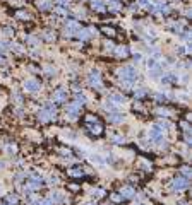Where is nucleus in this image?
Wrapping results in <instances>:
<instances>
[{
    "label": "nucleus",
    "mask_w": 192,
    "mask_h": 205,
    "mask_svg": "<svg viewBox=\"0 0 192 205\" xmlns=\"http://www.w3.org/2000/svg\"><path fill=\"white\" fill-rule=\"evenodd\" d=\"M149 138H151V140H156V142L161 140V138H163V130H161L158 125L153 126V128L149 130Z\"/></svg>",
    "instance_id": "nucleus-7"
},
{
    "label": "nucleus",
    "mask_w": 192,
    "mask_h": 205,
    "mask_svg": "<svg viewBox=\"0 0 192 205\" xmlns=\"http://www.w3.org/2000/svg\"><path fill=\"white\" fill-rule=\"evenodd\" d=\"M108 5H110V9H112V11H120V4H118V2H115V0H108Z\"/></svg>",
    "instance_id": "nucleus-19"
},
{
    "label": "nucleus",
    "mask_w": 192,
    "mask_h": 205,
    "mask_svg": "<svg viewBox=\"0 0 192 205\" xmlns=\"http://www.w3.org/2000/svg\"><path fill=\"white\" fill-rule=\"evenodd\" d=\"M182 174H184V176H189V174H190V171H189V168H182Z\"/></svg>",
    "instance_id": "nucleus-34"
},
{
    "label": "nucleus",
    "mask_w": 192,
    "mask_h": 205,
    "mask_svg": "<svg viewBox=\"0 0 192 205\" xmlns=\"http://www.w3.org/2000/svg\"><path fill=\"white\" fill-rule=\"evenodd\" d=\"M112 142L117 144V145H122V144L125 142V138H123L122 135H115V137H112Z\"/></svg>",
    "instance_id": "nucleus-18"
},
{
    "label": "nucleus",
    "mask_w": 192,
    "mask_h": 205,
    "mask_svg": "<svg viewBox=\"0 0 192 205\" xmlns=\"http://www.w3.org/2000/svg\"><path fill=\"white\" fill-rule=\"evenodd\" d=\"M91 5L94 11H105V0H91Z\"/></svg>",
    "instance_id": "nucleus-14"
},
{
    "label": "nucleus",
    "mask_w": 192,
    "mask_h": 205,
    "mask_svg": "<svg viewBox=\"0 0 192 205\" xmlns=\"http://www.w3.org/2000/svg\"><path fill=\"white\" fill-rule=\"evenodd\" d=\"M57 2H59V4H62V5H64V4H67V2H69V0H57Z\"/></svg>",
    "instance_id": "nucleus-37"
},
{
    "label": "nucleus",
    "mask_w": 192,
    "mask_h": 205,
    "mask_svg": "<svg viewBox=\"0 0 192 205\" xmlns=\"http://www.w3.org/2000/svg\"><path fill=\"white\" fill-rule=\"evenodd\" d=\"M93 163L100 164V166H103V159H100V156H93Z\"/></svg>",
    "instance_id": "nucleus-28"
},
{
    "label": "nucleus",
    "mask_w": 192,
    "mask_h": 205,
    "mask_svg": "<svg viewBox=\"0 0 192 205\" xmlns=\"http://www.w3.org/2000/svg\"><path fill=\"white\" fill-rule=\"evenodd\" d=\"M117 74L123 82H127V84H130V85L137 80V70H136L134 67H130V65H125V67L118 68Z\"/></svg>",
    "instance_id": "nucleus-1"
},
{
    "label": "nucleus",
    "mask_w": 192,
    "mask_h": 205,
    "mask_svg": "<svg viewBox=\"0 0 192 205\" xmlns=\"http://www.w3.org/2000/svg\"><path fill=\"white\" fill-rule=\"evenodd\" d=\"M137 205H142V203H137Z\"/></svg>",
    "instance_id": "nucleus-40"
},
{
    "label": "nucleus",
    "mask_w": 192,
    "mask_h": 205,
    "mask_svg": "<svg viewBox=\"0 0 192 205\" xmlns=\"http://www.w3.org/2000/svg\"><path fill=\"white\" fill-rule=\"evenodd\" d=\"M82 174H84L82 169H72V171H70V176H82Z\"/></svg>",
    "instance_id": "nucleus-23"
},
{
    "label": "nucleus",
    "mask_w": 192,
    "mask_h": 205,
    "mask_svg": "<svg viewBox=\"0 0 192 205\" xmlns=\"http://www.w3.org/2000/svg\"><path fill=\"white\" fill-rule=\"evenodd\" d=\"M105 46H107V50H113V48H115V46H113V43H110V41L105 43Z\"/></svg>",
    "instance_id": "nucleus-35"
},
{
    "label": "nucleus",
    "mask_w": 192,
    "mask_h": 205,
    "mask_svg": "<svg viewBox=\"0 0 192 205\" xmlns=\"http://www.w3.org/2000/svg\"><path fill=\"white\" fill-rule=\"evenodd\" d=\"M103 31H105V33H108V36H113V33H115V31L112 29V27H105Z\"/></svg>",
    "instance_id": "nucleus-33"
},
{
    "label": "nucleus",
    "mask_w": 192,
    "mask_h": 205,
    "mask_svg": "<svg viewBox=\"0 0 192 205\" xmlns=\"http://www.w3.org/2000/svg\"><path fill=\"white\" fill-rule=\"evenodd\" d=\"M0 193H2V190H0Z\"/></svg>",
    "instance_id": "nucleus-41"
},
{
    "label": "nucleus",
    "mask_w": 192,
    "mask_h": 205,
    "mask_svg": "<svg viewBox=\"0 0 192 205\" xmlns=\"http://www.w3.org/2000/svg\"><path fill=\"white\" fill-rule=\"evenodd\" d=\"M88 80H89V84L93 85V87L101 89V77H100V74H98V72H91L89 77H88Z\"/></svg>",
    "instance_id": "nucleus-6"
},
{
    "label": "nucleus",
    "mask_w": 192,
    "mask_h": 205,
    "mask_svg": "<svg viewBox=\"0 0 192 205\" xmlns=\"http://www.w3.org/2000/svg\"><path fill=\"white\" fill-rule=\"evenodd\" d=\"M89 128H91V132H93L94 135H100V133L103 132V126L100 125V121H98L96 125H89Z\"/></svg>",
    "instance_id": "nucleus-17"
},
{
    "label": "nucleus",
    "mask_w": 192,
    "mask_h": 205,
    "mask_svg": "<svg viewBox=\"0 0 192 205\" xmlns=\"http://www.w3.org/2000/svg\"><path fill=\"white\" fill-rule=\"evenodd\" d=\"M38 7L41 9V11H48V9H52V2L50 0H38Z\"/></svg>",
    "instance_id": "nucleus-15"
},
{
    "label": "nucleus",
    "mask_w": 192,
    "mask_h": 205,
    "mask_svg": "<svg viewBox=\"0 0 192 205\" xmlns=\"http://www.w3.org/2000/svg\"><path fill=\"white\" fill-rule=\"evenodd\" d=\"M93 33H96L94 27H89V29H79V31L75 33V36L79 38V39H88V38L93 36Z\"/></svg>",
    "instance_id": "nucleus-10"
},
{
    "label": "nucleus",
    "mask_w": 192,
    "mask_h": 205,
    "mask_svg": "<svg viewBox=\"0 0 192 205\" xmlns=\"http://www.w3.org/2000/svg\"><path fill=\"white\" fill-rule=\"evenodd\" d=\"M103 193H105L103 190H93V195H94V197H101Z\"/></svg>",
    "instance_id": "nucleus-32"
},
{
    "label": "nucleus",
    "mask_w": 192,
    "mask_h": 205,
    "mask_svg": "<svg viewBox=\"0 0 192 205\" xmlns=\"http://www.w3.org/2000/svg\"><path fill=\"white\" fill-rule=\"evenodd\" d=\"M24 89L29 91V92H36V91H40V84H38V80H34V79H27L26 82H24Z\"/></svg>",
    "instance_id": "nucleus-9"
},
{
    "label": "nucleus",
    "mask_w": 192,
    "mask_h": 205,
    "mask_svg": "<svg viewBox=\"0 0 192 205\" xmlns=\"http://www.w3.org/2000/svg\"><path fill=\"white\" fill-rule=\"evenodd\" d=\"M123 120H125V116H123L122 113H118V111H113V113L108 115V121H110V123H122Z\"/></svg>",
    "instance_id": "nucleus-11"
},
{
    "label": "nucleus",
    "mask_w": 192,
    "mask_h": 205,
    "mask_svg": "<svg viewBox=\"0 0 192 205\" xmlns=\"http://www.w3.org/2000/svg\"><path fill=\"white\" fill-rule=\"evenodd\" d=\"M155 99L158 101V103H163V101H165V96L163 94H155Z\"/></svg>",
    "instance_id": "nucleus-31"
},
{
    "label": "nucleus",
    "mask_w": 192,
    "mask_h": 205,
    "mask_svg": "<svg viewBox=\"0 0 192 205\" xmlns=\"http://www.w3.org/2000/svg\"><path fill=\"white\" fill-rule=\"evenodd\" d=\"M16 17H19V19H29V14L27 12H17Z\"/></svg>",
    "instance_id": "nucleus-25"
},
{
    "label": "nucleus",
    "mask_w": 192,
    "mask_h": 205,
    "mask_svg": "<svg viewBox=\"0 0 192 205\" xmlns=\"http://www.w3.org/2000/svg\"><path fill=\"white\" fill-rule=\"evenodd\" d=\"M79 111H81V106L75 104V103H69V104L65 106V113H67V116L72 118V120H75V118L79 116Z\"/></svg>",
    "instance_id": "nucleus-5"
},
{
    "label": "nucleus",
    "mask_w": 192,
    "mask_h": 205,
    "mask_svg": "<svg viewBox=\"0 0 192 205\" xmlns=\"http://www.w3.org/2000/svg\"><path fill=\"white\" fill-rule=\"evenodd\" d=\"M88 205H96V203H94V202H91V203H88Z\"/></svg>",
    "instance_id": "nucleus-38"
},
{
    "label": "nucleus",
    "mask_w": 192,
    "mask_h": 205,
    "mask_svg": "<svg viewBox=\"0 0 192 205\" xmlns=\"http://www.w3.org/2000/svg\"><path fill=\"white\" fill-rule=\"evenodd\" d=\"M75 104H79V106L86 104V98H84V94H77V96H75Z\"/></svg>",
    "instance_id": "nucleus-20"
},
{
    "label": "nucleus",
    "mask_w": 192,
    "mask_h": 205,
    "mask_svg": "<svg viewBox=\"0 0 192 205\" xmlns=\"http://www.w3.org/2000/svg\"><path fill=\"white\" fill-rule=\"evenodd\" d=\"M7 203H17V197L16 195H9L7 197Z\"/></svg>",
    "instance_id": "nucleus-24"
},
{
    "label": "nucleus",
    "mask_w": 192,
    "mask_h": 205,
    "mask_svg": "<svg viewBox=\"0 0 192 205\" xmlns=\"http://www.w3.org/2000/svg\"><path fill=\"white\" fill-rule=\"evenodd\" d=\"M120 195H122L123 200H130L136 197V190L132 188V186H123L122 190H120Z\"/></svg>",
    "instance_id": "nucleus-8"
},
{
    "label": "nucleus",
    "mask_w": 192,
    "mask_h": 205,
    "mask_svg": "<svg viewBox=\"0 0 192 205\" xmlns=\"http://www.w3.org/2000/svg\"><path fill=\"white\" fill-rule=\"evenodd\" d=\"M53 101H57V103H65L67 101V92H65L64 89H59L53 92Z\"/></svg>",
    "instance_id": "nucleus-12"
},
{
    "label": "nucleus",
    "mask_w": 192,
    "mask_h": 205,
    "mask_svg": "<svg viewBox=\"0 0 192 205\" xmlns=\"http://www.w3.org/2000/svg\"><path fill=\"white\" fill-rule=\"evenodd\" d=\"M187 188H189V181H187V178L178 176V178H175L173 181H171V190H173V191H182V190H187Z\"/></svg>",
    "instance_id": "nucleus-3"
},
{
    "label": "nucleus",
    "mask_w": 192,
    "mask_h": 205,
    "mask_svg": "<svg viewBox=\"0 0 192 205\" xmlns=\"http://www.w3.org/2000/svg\"><path fill=\"white\" fill-rule=\"evenodd\" d=\"M81 29L79 22L77 21H65V36H74L75 33Z\"/></svg>",
    "instance_id": "nucleus-4"
},
{
    "label": "nucleus",
    "mask_w": 192,
    "mask_h": 205,
    "mask_svg": "<svg viewBox=\"0 0 192 205\" xmlns=\"http://www.w3.org/2000/svg\"><path fill=\"white\" fill-rule=\"evenodd\" d=\"M146 65H148V68L151 70V68H155L156 65H158V63H156V60H155V58H149V60L146 62Z\"/></svg>",
    "instance_id": "nucleus-22"
},
{
    "label": "nucleus",
    "mask_w": 192,
    "mask_h": 205,
    "mask_svg": "<svg viewBox=\"0 0 192 205\" xmlns=\"http://www.w3.org/2000/svg\"><path fill=\"white\" fill-rule=\"evenodd\" d=\"M115 50V55H117L118 58H125L130 55V51H129V48L127 46H117V48H113Z\"/></svg>",
    "instance_id": "nucleus-13"
},
{
    "label": "nucleus",
    "mask_w": 192,
    "mask_h": 205,
    "mask_svg": "<svg viewBox=\"0 0 192 205\" xmlns=\"http://www.w3.org/2000/svg\"><path fill=\"white\" fill-rule=\"evenodd\" d=\"M0 205H4V203H0Z\"/></svg>",
    "instance_id": "nucleus-42"
},
{
    "label": "nucleus",
    "mask_w": 192,
    "mask_h": 205,
    "mask_svg": "<svg viewBox=\"0 0 192 205\" xmlns=\"http://www.w3.org/2000/svg\"><path fill=\"white\" fill-rule=\"evenodd\" d=\"M112 200H113V202H122V195H120V193H113L112 195Z\"/></svg>",
    "instance_id": "nucleus-26"
},
{
    "label": "nucleus",
    "mask_w": 192,
    "mask_h": 205,
    "mask_svg": "<svg viewBox=\"0 0 192 205\" xmlns=\"http://www.w3.org/2000/svg\"><path fill=\"white\" fill-rule=\"evenodd\" d=\"M0 168H4V163H0Z\"/></svg>",
    "instance_id": "nucleus-39"
},
{
    "label": "nucleus",
    "mask_w": 192,
    "mask_h": 205,
    "mask_svg": "<svg viewBox=\"0 0 192 205\" xmlns=\"http://www.w3.org/2000/svg\"><path fill=\"white\" fill-rule=\"evenodd\" d=\"M139 5H149V0H139Z\"/></svg>",
    "instance_id": "nucleus-36"
},
{
    "label": "nucleus",
    "mask_w": 192,
    "mask_h": 205,
    "mask_svg": "<svg viewBox=\"0 0 192 205\" xmlns=\"http://www.w3.org/2000/svg\"><path fill=\"white\" fill-rule=\"evenodd\" d=\"M43 39H46V41H53L55 39V34L52 31H46L45 34H43Z\"/></svg>",
    "instance_id": "nucleus-21"
},
{
    "label": "nucleus",
    "mask_w": 192,
    "mask_h": 205,
    "mask_svg": "<svg viewBox=\"0 0 192 205\" xmlns=\"http://www.w3.org/2000/svg\"><path fill=\"white\" fill-rule=\"evenodd\" d=\"M45 72H46L48 75H52V74H55V68L52 67V65H46V67H45Z\"/></svg>",
    "instance_id": "nucleus-27"
},
{
    "label": "nucleus",
    "mask_w": 192,
    "mask_h": 205,
    "mask_svg": "<svg viewBox=\"0 0 192 205\" xmlns=\"http://www.w3.org/2000/svg\"><path fill=\"white\" fill-rule=\"evenodd\" d=\"M142 96H146V91H144V89H137V91H136V98H142Z\"/></svg>",
    "instance_id": "nucleus-30"
},
{
    "label": "nucleus",
    "mask_w": 192,
    "mask_h": 205,
    "mask_svg": "<svg viewBox=\"0 0 192 205\" xmlns=\"http://www.w3.org/2000/svg\"><path fill=\"white\" fill-rule=\"evenodd\" d=\"M55 116H57V111H55V104H52V103H46V104L40 110V113H38V118H40V121H43V123L53 121Z\"/></svg>",
    "instance_id": "nucleus-2"
},
{
    "label": "nucleus",
    "mask_w": 192,
    "mask_h": 205,
    "mask_svg": "<svg viewBox=\"0 0 192 205\" xmlns=\"http://www.w3.org/2000/svg\"><path fill=\"white\" fill-rule=\"evenodd\" d=\"M158 115L168 116V115H170V111H168V110H165V108H160V110H158Z\"/></svg>",
    "instance_id": "nucleus-29"
},
{
    "label": "nucleus",
    "mask_w": 192,
    "mask_h": 205,
    "mask_svg": "<svg viewBox=\"0 0 192 205\" xmlns=\"http://www.w3.org/2000/svg\"><path fill=\"white\" fill-rule=\"evenodd\" d=\"M110 99L115 101V104H123V101H125V98H123L122 94H112L110 96Z\"/></svg>",
    "instance_id": "nucleus-16"
}]
</instances>
